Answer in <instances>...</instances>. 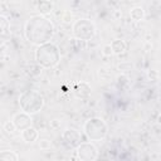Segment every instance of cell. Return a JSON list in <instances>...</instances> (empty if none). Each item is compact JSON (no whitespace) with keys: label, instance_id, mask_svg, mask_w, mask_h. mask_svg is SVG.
I'll list each match as a JSON object with an SVG mask.
<instances>
[{"label":"cell","instance_id":"11","mask_svg":"<svg viewBox=\"0 0 161 161\" xmlns=\"http://www.w3.org/2000/svg\"><path fill=\"white\" fill-rule=\"evenodd\" d=\"M109 44H111L113 54H116V55H119V54L125 53V50L127 49V44L123 39H113Z\"/></svg>","mask_w":161,"mask_h":161},{"label":"cell","instance_id":"3","mask_svg":"<svg viewBox=\"0 0 161 161\" xmlns=\"http://www.w3.org/2000/svg\"><path fill=\"white\" fill-rule=\"evenodd\" d=\"M19 106L21 111L29 114H35L40 112L44 107V97L40 92L35 89L25 91L19 96Z\"/></svg>","mask_w":161,"mask_h":161},{"label":"cell","instance_id":"7","mask_svg":"<svg viewBox=\"0 0 161 161\" xmlns=\"http://www.w3.org/2000/svg\"><path fill=\"white\" fill-rule=\"evenodd\" d=\"M11 121H13V123H14L16 131H23V130H25V128H28V127H30V126L33 125L31 114H29V113H26V112H24V111L15 113V114L13 116Z\"/></svg>","mask_w":161,"mask_h":161},{"label":"cell","instance_id":"9","mask_svg":"<svg viewBox=\"0 0 161 161\" xmlns=\"http://www.w3.org/2000/svg\"><path fill=\"white\" fill-rule=\"evenodd\" d=\"M38 137H39V133H38L36 128H34L33 126H30V127H28V128H25V130L21 131V138L26 143L35 142L38 140Z\"/></svg>","mask_w":161,"mask_h":161},{"label":"cell","instance_id":"19","mask_svg":"<svg viewBox=\"0 0 161 161\" xmlns=\"http://www.w3.org/2000/svg\"><path fill=\"white\" fill-rule=\"evenodd\" d=\"M102 54H103L104 57H111V55L113 54L112 48H111V44H104V45H103V48H102Z\"/></svg>","mask_w":161,"mask_h":161},{"label":"cell","instance_id":"17","mask_svg":"<svg viewBox=\"0 0 161 161\" xmlns=\"http://www.w3.org/2000/svg\"><path fill=\"white\" fill-rule=\"evenodd\" d=\"M3 128H4V131H6L8 133H14V132L16 131V128H15L13 121H6V122L4 123V126H3Z\"/></svg>","mask_w":161,"mask_h":161},{"label":"cell","instance_id":"16","mask_svg":"<svg viewBox=\"0 0 161 161\" xmlns=\"http://www.w3.org/2000/svg\"><path fill=\"white\" fill-rule=\"evenodd\" d=\"M38 145H39L40 150H49L52 147V141L47 140V138H42V140L38 141Z\"/></svg>","mask_w":161,"mask_h":161},{"label":"cell","instance_id":"1","mask_svg":"<svg viewBox=\"0 0 161 161\" xmlns=\"http://www.w3.org/2000/svg\"><path fill=\"white\" fill-rule=\"evenodd\" d=\"M54 33H55L54 24L44 15L30 16L24 25L25 39L35 45H40L47 42H50L52 38L54 36Z\"/></svg>","mask_w":161,"mask_h":161},{"label":"cell","instance_id":"14","mask_svg":"<svg viewBox=\"0 0 161 161\" xmlns=\"http://www.w3.org/2000/svg\"><path fill=\"white\" fill-rule=\"evenodd\" d=\"M19 156L16 152L11 150H5L0 152V161H18Z\"/></svg>","mask_w":161,"mask_h":161},{"label":"cell","instance_id":"22","mask_svg":"<svg viewBox=\"0 0 161 161\" xmlns=\"http://www.w3.org/2000/svg\"><path fill=\"white\" fill-rule=\"evenodd\" d=\"M4 43H5V40H4V39H1V38H0V47H1V45H3V44H4Z\"/></svg>","mask_w":161,"mask_h":161},{"label":"cell","instance_id":"18","mask_svg":"<svg viewBox=\"0 0 161 161\" xmlns=\"http://www.w3.org/2000/svg\"><path fill=\"white\" fill-rule=\"evenodd\" d=\"M147 78L151 82H157L158 80V73H157V70H155V69L147 70Z\"/></svg>","mask_w":161,"mask_h":161},{"label":"cell","instance_id":"5","mask_svg":"<svg viewBox=\"0 0 161 161\" xmlns=\"http://www.w3.org/2000/svg\"><path fill=\"white\" fill-rule=\"evenodd\" d=\"M97 29L92 20L89 19H78L72 25V34L75 39L89 42L96 36Z\"/></svg>","mask_w":161,"mask_h":161},{"label":"cell","instance_id":"2","mask_svg":"<svg viewBox=\"0 0 161 161\" xmlns=\"http://www.w3.org/2000/svg\"><path fill=\"white\" fill-rule=\"evenodd\" d=\"M35 62L45 69L54 68L60 62V50L57 44L52 42H47L44 44L36 45V49L34 52Z\"/></svg>","mask_w":161,"mask_h":161},{"label":"cell","instance_id":"6","mask_svg":"<svg viewBox=\"0 0 161 161\" xmlns=\"http://www.w3.org/2000/svg\"><path fill=\"white\" fill-rule=\"evenodd\" d=\"M75 152L82 161H94L98 157V150L92 142H80L75 147Z\"/></svg>","mask_w":161,"mask_h":161},{"label":"cell","instance_id":"20","mask_svg":"<svg viewBox=\"0 0 161 161\" xmlns=\"http://www.w3.org/2000/svg\"><path fill=\"white\" fill-rule=\"evenodd\" d=\"M59 121L58 119H53V121H50V128H53V130H58L59 128Z\"/></svg>","mask_w":161,"mask_h":161},{"label":"cell","instance_id":"12","mask_svg":"<svg viewBox=\"0 0 161 161\" xmlns=\"http://www.w3.org/2000/svg\"><path fill=\"white\" fill-rule=\"evenodd\" d=\"M36 10L39 11V15H47L53 11V3L52 0H39L36 5Z\"/></svg>","mask_w":161,"mask_h":161},{"label":"cell","instance_id":"15","mask_svg":"<svg viewBox=\"0 0 161 161\" xmlns=\"http://www.w3.org/2000/svg\"><path fill=\"white\" fill-rule=\"evenodd\" d=\"M10 29V20L8 19V16L0 14V35L8 34Z\"/></svg>","mask_w":161,"mask_h":161},{"label":"cell","instance_id":"21","mask_svg":"<svg viewBox=\"0 0 161 161\" xmlns=\"http://www.w3.org/2000/svg\"><path fill=\"white\" fill-rule=\"evenodd\" d=\"M1 141H4V135H3V132L0 131V142H1Z\"/></svg>","mask_w":161,"mask_h":161},{"label":"cell","instance_id":"4","mask_svg":"<svg viewBox=\"0 0 161 161\" xmlns=\"http://www.w3.org/2000/svg\"><path fill=\"white\" fill-rule=\"evenodd\" d=\"M83 132L91 141H102L108 133V126L101 117H91L84 122Z\"/></svg>","mask_w":161,"mask_h":161},{"label":"cell","instance_id":"13","mask_svg":"<svg viewBox=\"0 0 161 161\" xmlns=\"http://www.w3.org/2000/svg\"><path fill=\"white\" fill-rule=\"evenodd\" d=\"M130 16L133 21H141L145 18V10L142 6H135L130 10Z\"/></svg>","mask_w":161,"mask_h":161},{"label":"cell","instance_id":"8","mask_svg":"<svg viewBox=\"0 0 161 161\" xmlns=\"http://www.w3.org/2000/svg\"><path fill=\"white\" fill-rule=\"evenodd\" d=\"M62 138L70 147H77L80 143V141H82L80 140V133L77 130H74V128H67V130H64V132L62 133Z\"/></svg>","mask_w":161,"mask_h":161},{"label":"cell","instance_id":"10","mask_svg":"<svg viewBox=\"0 0 161 161\" xmlns=\"http://www.w3.org/2000/svg\"><path fill=\"white\" fill-rule=\"evenodd\" d=\"M91 92H92L91 86H89V83H87V82H79V83H77L75 87H74V93H75V96L79 97V98H87V97L91 94Z\"/></svg>","mask_w":161,"mask_h":161}]
</instances>
